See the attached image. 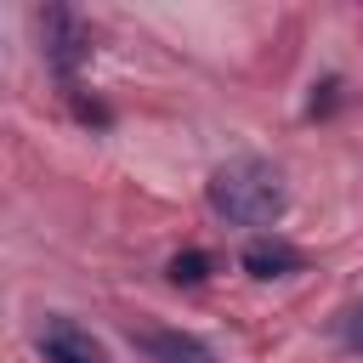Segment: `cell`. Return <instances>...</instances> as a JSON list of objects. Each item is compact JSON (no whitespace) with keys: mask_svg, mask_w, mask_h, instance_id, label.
<instances>
[{"mask_svg":"<svg viewBox=\"0 0 363 363\" xmlns=\"http://www.w3.org/2000/svg\"><path fill=\"white\" fill-rule=\"evenodd\" d=\"M340 340H346L352 352H363V306H352V312L340 318Z\"/></svg>","mask_w":363,"mask_h":363,"instance_id":"obj_7","label":"cell"},{"mask_svg":"<svg viewBox=\"0 0 363 363\" xmlns=\"http://www.w3.org/2000/svg\"><path fill=\"white\" fill-rule=\"evenodd\" d=\"M289 193H284V170L272 159H255V153H238L227 164H216L210 176V210L233 227H272L284 216Z\"/></svg>","mask_w":363,"mask_h":363,"instance_id":"obj_1","label":"cell"},{"mask_svg":"<svg viewBox=\"0 0 363 363\" xmlns=\"http://www.w3.org/2000/svg\"><path fill=\"white\" fill-rule=\"evenodd\" d=\"M40 357H45V363H108L102 340H96L91 329H79L74 318H45V329H40Z\"/></svg>","mask_w":363,"mask_h":363,"instance_id":"obj_3","label":"cell"},{"mask_svg":"<svg viewBox=\"0 0 363 363\" xmlns=\"http://www.w3.org/2000/svg\"><path fill=\"white\" fill-rule=\"evenodd\" d=\"M34 23H40V40H45V62H51L57 79L74 91L79 62L91 57V28H85L68 6H45V11H34Z\"/></svg>","mask_w":363,"mask_h":363,"instance_id":"obj_2","label":"cell"},{"mask_svg":"<svg viewBox=\"0 0 363 363\" xmlns=\"http://www.w3.org/2000/svg\"><path fill=\"white\" fill-rule=\"evenodd\" d=\"M130 340L153 363H216V352L199 335H182V329H130Z\"/></svg>","mask_w":363,"mask_h":363,"instance_id":"obj_4","label":"cell"},{"mask_svg":"<svg viewBox=\"0 0 363 363\" xmlns=\"http://www.w3.org/2000/svg\"><path fill=\"white\" fill-rule=\"evenodd\" d=\"M204 272H210V255H204V250H187V255L170 261V278H176V284H204Z\"/></svg>","mask_w":363,"mask_h":363,"instance_id":"obj_6","label":"cell"},{"mask_svg":"<svg viewBox=\"0 0 363 363\" xmlns=\"http://www.w3.org/2000/svg\"><path fill=\"white\" fill-rule=\"evenodd\" d=\"M306 267V255L295 250V244H284V238H250L244 244V272L250 278H289V272H301Z\"/></svg>","mask_w":363,"mask_h":363,"instance_id":"obj_5","label":"cell"}]
</instances>
